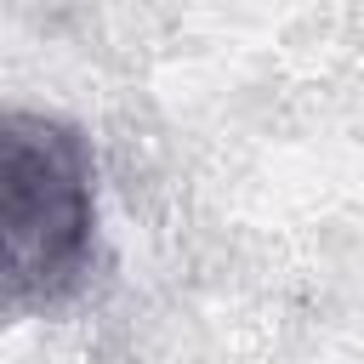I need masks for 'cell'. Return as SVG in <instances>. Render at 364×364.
<instances>
[{"label": "cell", "mask_w": 364, "mask_h": 364, "mask_svg": "<svg viewBox=\"0 0 364 364\" xmlns=\"http://www.w3.org/2000/svg\"><path fill=\"white\" fill-rule=\"evenodd\" d=\"M0 245L17 313L80 290L97 245V159L80 125L34 108L0 119Z\"/></svg>", "instance_id": "obj_1"}]
</instances>
